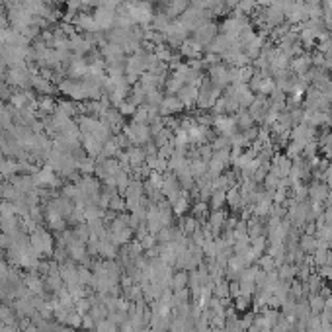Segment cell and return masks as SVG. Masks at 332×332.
<instances>
[{"mask_svg": "<svg viewBox=\"0 0 332 332\" xmlns=\"http://www.w3.org/2000/svg\"><path fill=\"white\" fill-rule=\"evenodd\" d=\"M182 100H178V98H166L164 102H162V111L164 113H172V111H178V110H182Z\"/></svg>", "mask_w": 332, "mask_h": 332, "instance_id": "obj_1", "label": "cell"}, {"mask_svg": "<svg viewBox=\"0 0 332 332\" xmlns=\"http://www.w3.org/2000/svg\"><path fill=\"white\" fill-rule=\"evenodd\" d=\"M239 309H248V303H250V299L248 297H239Z\"/></svg>", "mask_w": 332, "mask_h": 332, "instance_id": "obj_2", "label": "cell"}, {"mask_svg": "<svg viewBox=\"0 0 332 332\" xmlns=\"http://www.w3.org/2000/svg\"><path fill=\"white\" fill-rule=\"evenodd\" d=\"M320 274H322L324 277H332V266H324V268L320 270Z\"/></svg>", "mask_w": 332, "mask_h": 332, "instance_id": "obj_3", "label": "cell"}, {"mask_svg": "<svg viewBox=\"0 0 332 332\" xmlns=\"http://www.w3.org/2000/svg\"><path fill=\"white\" fill-rule=\"evenodd\" d=\"M328 108H330V111H332V98H330V106H328Z\"/></svg>", "mask_w": 332, "mask_h": 332, "instance_id": "obj_4", "label": "cell"}]
</instances>
